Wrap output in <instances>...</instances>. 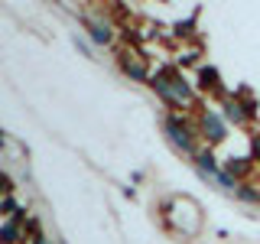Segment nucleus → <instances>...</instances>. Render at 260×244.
I'll return each mask as SVG.
<instances>
[{"mask_svg": "<svg viewBox=\"0 0 260 244\" xmlns=\"http://www.w3.org/2000/svg\"><path fill=\"white\" fill-rule=\"evenodd\" d=\"M94 39L101 43V39H108V29H101V26H94Z\"/></svg>", "mask_w": 260, "mask_h": 244, "instance_id": "obj_3", "label": "nucleus"}, {"mask_svg": "<svg viewBox=\"0 0 260 244\" xmlns=\"http://www.w3.org/2000/svg\"><path fill=\"white\" fill-rule=\"evenodd\" d=\"M205 130H211V137H221V124L215 114H205Z\"/></svg>", "mask_w": 260, "mask_h": 244, "instance_id": "obj_1", "label": "nucleus"}, {"mask_svg": "<svg viewBox=\"0 0 260 244\" xmlns=\"http://www.w3.org/2000/svg\"><path fill=\"white\" fill-rule=\"evenodd\" d=\"M254 150H257V157H260V137H257V140H254Z\"/></svg>", "mask_w": 260, "mask_h": 244, "instance_id": "obj_4", "label": "nucleus"}, {"mask_svg": "<svg viewBox=\"0 0 260 244\" xmlns=\"http://www.w3.org/2000/svg\"><path fill=\"white\" fill-rule=\"evenodd\" d=\"M4 241H16V225H13V222L4 228Z\"/></svg>", "mask_w": 260, "mask_h": 244, "instance_id": "obj_2", "label": "nucleus"}]
</instances>
